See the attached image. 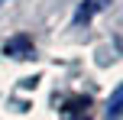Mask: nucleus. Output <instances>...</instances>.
I'll use <instances>...</instances> for the list:
<instances>
[{"mask_svg": "<svg viewBox=\"0 0 123 120\" xmlns=\"http://www.w3.org/2000/svg\"><path fill=\"white\" fill-rule=\"evenodd\" d=\"M104 6H107V0H84V3L78 6V13H74V26H78V23H87V19H91L97 10H104Z\"/></svg>", "mask_w": 123, "mask_h": 120, "instance_id": "obj_3", "label": "nucleus"}, {"mask_svg": "<svg viewBox=\"0 0 123 120\" xmlns=\"http://www.w3.org/2000/svg\"><path fill=\"white\" fill-rule=\"evenodd\" d=\"M120 101H123V88L113 91V101H110V107H107V120H117V114H120Z\"/></svg>", "mask_w": 123, "mask_h": 120, "instance_id": "obj_4", "label": "nucleus"}, {"mask_svg": "<svg viewBox=\"0 0 123 120\" xmlns=\"http://www.w3.org/2000/svg\"><path fill=\"white\" fill-rule=\"evenodd\" d=\"M3 55H10V58H29V55H32V39H29V36H13V39H6V42H3Z\"/></svg>", "mask_w": 123, "mask_h": 120, "instance_id": "obj_2", "label": "nucleus"}, {"mask_svg": "<svg viewBox=\"0 0 123 120\" xmlns=\"http://www.w3.org/2000/svg\"><path fill=\"white\" fill-rule=\"evenodd\" d=\"M62 114H65V120H91V97H84V94L68 97L62 104Z\"/></svg>", "mask_w": 123, "mask_h": 120, "instance_id": "obj_1", "label": "nucleus"}]
</instances>
